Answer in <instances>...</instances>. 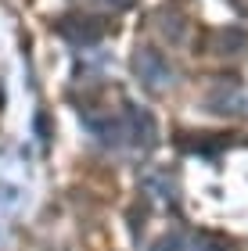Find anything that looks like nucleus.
<instances>
[{
  "instance_id": "obj_1",
  "label": "nucleus",
  "mask_w": 248,
  "mask_h": 251,
  "mask_svg": "<svg viewBox=\"0 0 248 251\" xmlns=\"http://www.w3.org/2000/svg\"><path fill=\"white\" fill-rule=\"evenodd\" d=\"M151 251H220V248L212 244V241H198V237H180V233H173V237H162Z\"/></svg>"
}]
</instances>
